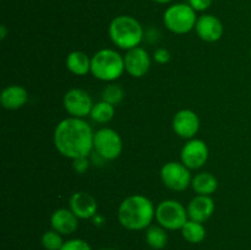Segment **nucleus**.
Here are the masks:
<instances>
[{
  "instance_id": "obj_1",
  "label": "nucleus",
  "mask_w": 251,
  "mask_h": 250,
  "mask_svg": "<svg viewBox=\"0 0 251 250\" xmlns=\"http://www.w3.org/2000/svg\"><path fill=\"white\" fill-rule=\"evenodd\" d=\"M92 127L81 118H66L54 130V145L66 158L76 159L88 157L93 150Z\"/></svg>"
},
{
  "instance_id": "obj_2",
  "label": "nucleus",
  "mask_w": 251,
  "mask_h": 250,
  "mask_svg": "<svg viewBox=\"0 0 251 250\" xmlns=\"http://www.w3.org/2000/svg\"><path fill=\"white\" fill-rule=\"evenodd\" d=\"M156 208L144 195H131L122 201L118 208V221L129 230H142L151 225Z\"/></svg>"
},
{
  "instance_id": "obj_3",
  "label": "nucleus",
  "mask_w": 251,
  "mask_h": 250,
  "mask_svg": "<svg viewBox=\"0 0 251 250\" xmlns=\"http://www.w3.org/2000/svg\"><path fill=\"white\" fill-rule=\"evenodd\" d=\"M108 33L115 46L126 50L139 47L144 38L141 24L135 17L127 15L114 17L109 25Z\"/></svg>"
},
{
  "instance_id": "obj_4",
  "label": "nucleus",
  "mask_w": 251,
  "mask_h": 250,
  "mask_svg": "<svg viewBox=\"0 0 251 250\" xmlns=\"http://www.w3.org/2000/svg\"><path fill=\"white\" fill-rule=\"evenodd\" d=\"M124 71V56L113 49H100L91 58V74L100 81L113 82Z\"/></svg>"
},
{
  "instance_id": "obj_5",
  "label": "nucleus",
  "mask_w": 251,
  "mask_h": 250,
  "mask_svg": "<svg viewBox=\"0 0 251 250\" xmlns=\"http://www.w3.org/2000/svg\"><path fill=\"white\" fill-rule=\"evenodd\" d=\"M196 11L189 4L178 2L164 11V26L176 34L189 33L196 26Z\"/></svg>"
},
{
  "instance_id": "obj_6",
  "label": "nucleus",
  "mask_w": 251,
  "mask_h": 250,
  "mask_svg": "<svg viewBox=\"0 0 251 250\" xmlns=\"http://www.w3.org/2000/svg\"><path fill=\"white\" fill-rule=\"evenodd\" d=\"M188 210L184 207L183 203L176 200L162 201L157 206L154 216L157 223L168 230L181 229L188 222Z\"/></svg>"
},
{
  "instance_id": "obj_7",
  "label": "nucleus",
  "mask_w": 251,
  "mask_h": 250,
  "mask_svg": "<svg viewBox=\"0 0 251 250\" xmlns=\"http://www.w3.org/2000/svg\"><path fill=\"white\" fill-rule=\"evenodd\" d=\"M93 150L105 161H113L122 153L123 140L115 130L110 127H102L95 132Z\"/></svg>"
},
{
  "instance_id": "obj_8",
  "label": "nucleus",
  "mask_w": 251,
  "mask_h": 250,
  "mask_svg": "<svg viewBox=\"0 0 251 250\" xmlns=\"http://www.w3.org/2000/svg\"><path fill=\"white\" fill-rule=\"evenodd\" d=\"M161 179L173 191H183L191 185L190 169L179 162H168L161 168Z\"/></svg>"
},
{
  "instance_id": "obj_9",
  "label": "nucleus",
  "mask_w": 251,
  "mask_h": 250,
  "mask_svg": "<svg viewBox=\"0 0 251 250\" xmlns=\"http://www.w3.org/2000/svg\"><path fill=\"white\" fill-rule=\"evenodd\" d=\"M64 108L74 118H81L91 114L93 107V100L88 92L81 88H71L64 96Z\"/></svg>"
},
{
  "instance_id": "obj_10",
  "label": "nucleus",
  "mask_w": 251,
  "mask_h": 250,
  "mask_svg": "<svg viewBox=\"0 0 251 250\" xmlns=\"http://www.w3.org/2000/svg\"><path fill=\"white\" fill-rule=\"evenodd\" d=\"M180 158L189 169L201 168L208 159L207 145L200 139H190L181 149Z\"/></svg>"
},
{
  "instance_id": "obj_11",
  "label": "nucleus",
  "mask_w": 251,
  "mask_h": 250,
  "mask_svg": "<svg viewBox=\"0 0 251 250\" xmlns=\"http://www.w3.org/2000/svg\"><path fill=\"white\" fill-rule=\"evenodd\" d=\"M125 71L132 77H142L146 75L151 66V58L146 49L136 47L126 51L124 55Z\"/></svg>"
},
{
  "instance_id": "obj_12",
  "label": "nucleus",
  "mask_w": 251,
  "mask_h": 250,
  "mask_svg": "<svg viewBox=\"0 0 251 250\" xmlns=\"http://www.w3.org/2000/svg\"><path fill=\"white\" fill-rule=\"evenodd\" d=\"M173 130L183 139H193L200 129V119L195 112L190 109H181L174 115Z\"/></svg>"
},
{
  "instance_id": "obj_13",
  "label": "nucleus",
  "mask_w": 251,
  "mask_h": 250,
  "mask_svg": "<svg viewBox=\"0 0 251 250\" xmlns=\"http://www.w3.org/2000/svg\"><path fill=\"white\" fill-rule=\"evenodd\" d=\"M196 33L205 42H217L223 36V25L215 15H202L196 21Z\"/></svg>"
},
{
  "instance_id": "obj_14",
  "label": "nucleus",
  "mask_w": 251,
  "mask_h": 250,
  "mask_svg": "<svg viewBox=\"0 0 251 250\" xmlns=\"http://www.w3.org/2000/svg\"><path fill=\"white\" fill-rule=\"evenodd\" d=\"M69 205H70V210L81 220L95 217L98 210L96 199L85 191H78L74 194L70 198Z\"/></svg>"
},
{
  "instance_id": "obj_15",
  "label": "nucleus",
  "mask_w": 251,
  "mask_h": 250,
  "mask_svg": "<svg viewBox=\"0 0 251 250\" xmlns=\"http://www.w3.org/2000/svg\"><path fill=\"white\" fill-rule=\"evenodd\" d=\"M188 216L191 221L203 223L213 215L215 211V201L211 196L198 195L189 202Z\"/></svg>"
},
{
  "instance_id": "obj_16",
  "label": "nucleus",
  "mask_w": 251,
  "mask_h": 250,
  "mask_svg": "<svg viewBox=\"0 0 251 250\" xmlns=\"http://www.w3.org/2000/svg\"><path fill=\"white\" fill-rule=\"evenodd\" d=\"M50 225L51 228L61 235L73 234L78 227V217L71 210L59 208L51 215Z\"/></svg>"
},
{
  "instance_id": "obj_17",
  "label": "nucleus",
  "mask_w": 251,
  "mask_h": 250,
  "mask_svg": "<svg viewBox=\"0 0 251 250\" xmlns=\"http://www.w3.org/2000/svg\"><path fill=\"white\" fill-rule=\"evenodd\" d=\"M28 100V93L26 88L19 85L7 86L2 90L1 96H0V102L5 109L15 110L20 109L26 104Z\"/></svg>"
},
{
  "instance_id": "obj_18",
  "label": "nucleus",
  "mask_w": 251,
  "mask_h": 250,
  "mask_svg": "<svg viewBox=\"0 0 251 250\" xmlns=\"http://www.w3.org/2000/svg\"><path fill=\"white\" fill-rule=\"evenodd\" d=\"M66 68L70 73L77 76H85L91 73V58L83 51H71L66 56Z\"/></svg>"
},
{
  "instance_id": "obj_19",
  "label": "nucleus",
  "mask_w": 251,
  "mask_h": 250,
  "mask_svg": "<svg viewBox=\"0 0 251 250\" xmlns=\"http://www.w3.org/2000/svg\"><path fill=\"white\" fill-rule=\"evenodd\" d=\"M191 188L198 195H207L215 193L218 188V180L213 174L208 172L196 174L191 180Z\"/></svg>"
},
{
  "instance_id": "obj_20",
  "label": "nucleus",
  "mask_w": 251,
  "mask_h": 250,
  "mask_svg": "<svg viewBox=\"0 0 251 250\" xmlns=\"http://www.w3.org/2000/svg\"><path fill=\"white\" fill-rule=\"evenodd\" d=\"M180 230L184 239L191 244H199L206 237V229L203 225L200 222H195V221H188Z\"/></svg>"
},
{
  "instance_id": "obj_21",
  "label": "nucleus",
  "mask_w": 251,
  "mask_h": 250,
  "mask_svg": "<svg viewBox=\"0 0 251 250\" xmlns=\"http://www.w3.org/2000/svg\"><path fill=\"white\" fill-rule=\"evenodd\" d=\"M146 243L153 250H162L168 243V234L161 225H150L146 230Z\"/></svg>"
},
{
  "instance_id": "obj_22",
  "label": "nucleus",
  "mask_w": 251,
  "mask_h": 250,
  "mask_svg": "<svg viewBox=\"0 0 251 250\" xmlns=\"http://www.w3.org/2000/svg\"><path fill=\"white\" fill-rule=\"evenodd\" d=\"M114 113V105L105 102V100H100V102L93 104L90 117L93 122L100 123V124H104V123L110 122V120L113 119Z\"/></svg>"
},
{
  "instance_id": "obj_23",
  "label": "nucleus",
  "mask_w": 251,
  "mask_h": 250,
  "mask_svg": "<svg viewBox=\"0 0 251 250\" xmlns=\"http://www.w3.org/2000/svg\"><path fill=\"white\" fill-rule=\"evenodd\" d=\"M124 96L125 92L122 86L117 85V83H112V85H108L103 90L102 100H105V102L110 103L113 105H118L124 100Z\"/></svg>"
},
{
  "instance_id": "obj_24",
  "label": "nucleus",
  "mask_w": 251,
  "mask_h": 250,
  "mask_svg": "<svg viewBox=\"0 0 251 250\" xmlns=\"http://www.w3.org/2000/svg\"><path fill=\"white\" fill-rule=\"evenodd\" d=\"M41 243L46 250H60L64 244L61 234L54 229L44 232L41 238Z\"/></svg>"
},
{
  "instance_id": "obj_25",
  "label": "nucleus",
  "mask_w": 251,
  "mask_h": 250,
  "mask_svg": "<svg viewBox=\"0 0 251 250\" xmlns=\"http://www.w3.org/2000/svg\"><path fill=\"white\" fill-rule=\"evenodd\" d=\"M60 250H92L90 244L82 239H70L65 242Z\"/></svg>"
},
{
  "instance_id": "obj_26",
  "label": "nucleus",
  "mask_w": 251,
  "mask_h": 250,
  "mask_svg": "<svg viewBox=\"0 0 251 250\" xmlns=\"http://www.w3.org/2000/svg\"><path fill=\"white\" fill-rule=\"evenodd\" d=\"M212 4V0H189V5L198 11H205Z\"/></svg>"
},
{
  "instance_id": "obj_27",
  "label": "nucleus",
  "mask_w": 251,
  "mask_h": 250,
  "mask_svg": "<svg viewBox=\"0 0 251 250\" xmlns=\"http://www.w3.org/2000/svg\"><path fill=\"white\" fill-rule=\"evenodd\" d=\"M153 58L157 63L166 64L171 60V53L164 48H158L153 54Z\"/></svg>"
},
{
  "instance_id": "obj_28",
  "label": "nucleus",
  "mask_w": 251,
  "mask_h": 250,
  "mask_svg": "<svg viewBox=\"0 0 251 250\" xmlns=\"http://www.w3.org/2000/svg\"><path fill=\"white\" fill-rule=\"evenodd\" d=\"M88 159L87 157H81V158L74 159V169L78 174H83L88 169Z\"/></svg>"
},
{
  "instance_id": "obj_29",
  "label": "nucleus",
  "mask_w": 251,
  "mask_h": 250,
  "mask_svg": "<svg viewBox=\"0 0 251 250\" xmlns=\"http://www.w3.org/2000/svg\"><path fill=\"white\" fill-rule=\"evenodd\" d=\"M5 37H6V27L1 25L0 26V39H5Z\"/></svg>"
},
{
  "instance_id": "obj_30",
  "label": "nucleus",
  "mask_w": 251,
  "mask_h": 250,
  "mask_svg": "<svg viewBox=\"0 0 251 250\" xmlns=\"http://www.w3.org/2000/svg\"><path fill=\"white\" fill-rule=\"evenodd\" d=\"M154 2H158V4H168L172 0H153Z\"/></svg>"
},
{
  "instance_id": "obj_31",
  "label": "nucleus",
  "mask_w": 251,
  "mask_h": 250,
  "mask_svg": "<svg viewBox=\"0 0 251 250\" xmlns=\"http://www.w3.org/2000/svg\"><path fill=\"white\" fill-rule=\"evenodd\" d=\"M100 250H110V249H100Z\"/></svg>"
}]
</instances>
